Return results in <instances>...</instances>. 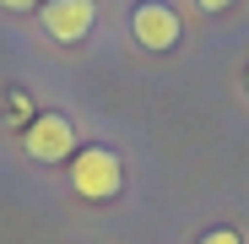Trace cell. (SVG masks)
Returning <instances> with one entry per match:
<instances>
[{
    "instance_id": "obj_3",
    "label": "cell",
    "mask_w": 249,
    "mask_h": 244,
    "mask_svg": "<svg viewBox=\"0 0 249 244\" xmlns=\"http://www.w3.org/2000/svg\"><path fill=\"white\" fill-rule=\"evenodd\" d=\"M22 147H27L33 163H60V157L76 152V131H71L65 114H38L27 125V136H22Z\"/></svg>"
},
{
    "instance_id": "obj_7",
    "label": "cell",
    "mask_w": 249,
    "mask_h": 244,
    "mask_svg": "<svg viewBox=\"0 0 249 244\" xmlns=\"http://www.w3.org/2000/svg\"><path fill=\"white\" fill-rule=\"evenodd\" d=\"M195 6H200V11H228L233 0H195Z\"/></svg>"
},
{
    "instance_id": "obj_1",
    "label": "cell",
    "mask_w": 249,
    "mask_h": 244,
    "mask_svg": "<svg viewBox=\"0 0 249 244\" xmlns=\"http://www.w3.org/2000/svg\"><path fill=\"white\" fill-rule=\"evenodd\" d=\"M71 185L81 201H114L124 190V163L114 147H81L71 157Z\"/></svg>"
},
{
    "instance_id": "obj_6",
    "label": "cell",
    "mask_w": 249,
    "mask_h": 244,
    "mask_svg": "<svg viewBox=\"0 0 249 244\" xmlns=\"http://www.w3.org/2000/svg\"><path fill=\"white\" fill-rule=\"evenodd\" d=\"M0 6H6V11H38L44 0H0Z\"/></svg>"
},
{
    "instance_id": "obj_4",
    "label": "cell",
    "mask_w": 249,
    "mask_h": 244,
    "mask_svg": "<svg viewBox=\"0 0 249 244\" xmlns=\"http://www.w3.org/2000/svg\"><path fill=\"white\" fill-rule=\"evenodd\" d=\"M38 11H44V33L54 44H81V38L92 33V22H98L92 0H44Z\"/></svg>"
},
{
    "instance_id": "obj_5",
    "label": "cell",
    "mask_w": 249,
    "mask_h": 244,
    "mask_svg": "<svg viewBox=\"0 0 249 244\" xmlns=\"http://www.w3.org/2000/svg\"><path fill=\"white\" fill-rule=\"evenodd\" d=\"M200 244H244L233 228H212V233H200Z\"/></svg>"
},
{
    "instance_id": "obj_8",
    "label": "cell",
    "mask_w": 249,
    "mask_h": 244,
    "mask_svg": "<svg viewBox=\"0 0 249 244\" xmlns=\"http://www.w3.org/2000/svg\"><path fill=\"white\" fill-rule=\"evenodd\" d=\"M244 87H249V71H244Z\"/></svg>"
},
{
    "instance_id": "obj_2",
    "label": "cell",
    "mask_w": 249,
    "mask_h": 244,
    "mask_svg": "<svg viewBox=\"0 0 249 244\" xmlns=\"http://www.w3.org/2000/svg\"><path fill=\"white\" fill-rule=\"evenodd\" d=\"M130 33H136V44H141V49L162 55V49H174V44H179L184 22H179L174 6H162V0H141V6L130 11Z\"/></svg>"
}]
</instances>
